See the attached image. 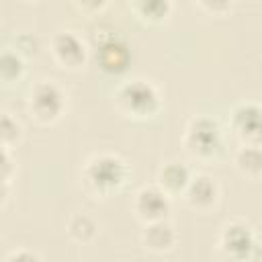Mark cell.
I'll return each instance as SVG.
<instances>
[{
    "label": "cell",
    "instance_id": "cell-13",
    "mask_svg": "<svg viewBox=\"0 0 262 262\" xmlns=\"http://www.w3.org/2000/svg\"><path fill=\"white\" fill-rule=\"evenodd\" d=\"M129 10L145 25H162L170 18L174 4L170 0H133Z\"/></svg>",
    "mask_w": 262,
    "mask_h": 262
},
{
    "label": "cell",
    "instance_id": "cell-22",
    "mask_svg": "<svg viewBox=\"0 0 262 262\" xmlns=\"http://www.w3.org/2000/svg\"><path fill=\"white\" fill-rule=\"evenodd\" d=\"M78 12H84V14H98L100 10H104L106 8V2H74L72 4Z\"/></svg>",
    "mask_w": 262,
    "mask_h": 262
},
{
    "label": "cell",
    "instance_id": "cell-18",
    "mask_svg": "<svg viewBox=\"0 0 262 262\" xmlns=\"http://www.w3.org/2000/svg\"><path fill=\"white\" fill-rule=\"evenodd\" d=\"M12 49H14L18 55H23L25 59H27V57H35V55L41 51V41H39V37H37L35 33L23 31V33H18V35L14 37Z\"/></svg>",
    "mask_w": 262,
    "mask_h": 262
},
{
    "label": "cell",
    "instance_id": "cell-8",
    "mask_svg": "<svg viewBox=\"0 0 262 262\" xmlns=\"http://www.w3.org/2000/svg\"><path fill=\"white\" fill-rule=\"evenodd\" d=\"M229 129L239 145L262 147V104L252 100L237 102L229 113Z\"/></svg>",
    "mask_w": 262,
    "mask_h": 262
},
{
    "label": "cell",
    "instance_id": "cell-21",
    "mask_svg": "<svg viewBox=\"0 0 262 262\" xmlns=\"http://www.w3.org/2000/svg\"><path fill=\"white\" fill-rule=\"evenodd\" d=\"M6 262H41V256L33 250H27V248H20V250H14L8 254Z\"/></svg>",
    "mask_w": 262,
    "mask_h": 262
},
{
    "label": "cell",
    "instance_id": "cell-16",
    "mask_svg": "<svg viewBox=\"0 0 262 262\" xmlns=\"http://www.w3.org/2000/svg\"><path fill=\"white\" fill-rule=\"evenodd\" d=\"M25 76V57L18 55L12 47H6L0 53V78L4 84H14Z\"/></svg>",
    "mask_w": 262,
    "mask_h": 262
},
{
    "label": "cell",
    "instance_id": "cell-7",
    "mask_svg": "<svg viewBox=\"0 0 262 262\" xmlns=\"http://www.w3.org/2000/svg\"><path fill=\"white\" fill-rule=\"evenodd\" d=\"M49 53L53 57V61L68 70V72H78L86 66L88 61V45L86 41L76 35L74 31H68V29H61V31H55L51 35V41H49Z\"/></svg>",
    "mask_w": 262,
    "mask_h": 262
},
{
    "label": "cell",
    "instance_id": "cell-1",
    "mask_svg": "<svg viewBox=\"0 0 262 262\" xmlns=\"http://www.w3.org/2000/svg\"><path fill=\"white\" fill-rule=\"evenodd\" d=\"M129 178L127 162L117 154H94L86 160L80 180L88 194L94 199H108L119 192Z\"/></svg>",
    "mask_w": 262,
    "mask_h": 262
},
{
    "label": "cell",
    "instance_id": "cell-4",
    "mask_svg": "<svg viewBox=\"0 0 262 262\" xmlns=\"http://www.w3.org/2000/svg\"><path fill=\"white\" fill-rule=\"evenodd\" d=\"M182 145L196 160H203V162L215 160L223 151L221 123L207 115L192 117L182 133Z\"/></svg>",
    "mask_w": 262,
    "mask_h": 262
},
{
    "label": "cell",
    "instance_id": "cell-3",
    "mask_svg": "<svg viewBox=\"0 0 262 262\" xmlns=\"http://www.w3.org/2000/svg\"><path fill=\"white\" fill-rule=\"evenodd\" d=\"M217 252L223 262H256L262 254L252 225L242 219H231L221 225Z\"/></svg>",
    "mask_w": 262,
    "mask_h": 262
},
{
    "label": "cell",
    "instance_id": "cell-6",
    "mask_svg": "<svg viewBox=\"0 0 262 262\" xmlns=\"http://www.w3.org/2000/svg\"><path fill=\"white\" fill-rule=\"evenodd\" d=\"M92 57L98 70L104 72L106 76H121L131 66V47L117 33L100 35L94 41Z\"/></svg>",
    "mask_w": 262,
    "mask_h": 262
},
{
    "label": "cell",
    "instance_id": "cell-5",
    "mask_svg": "<svg viewBox=\"0 0 262 262\" xmlns=\"http://www.w3.org/2000/svg\"><path fill=\"white\" fill-rule=\"evenodd\" d=\"M68 108V96L55 80H39L31 86L27 98V111L39 125L57 123Z\"/></svg>",
    "mask_w": 262,
    "mask_h": 262
},
{
    "label": "cell",
    "instance_id": "cell-15",
    "mask_svg": "<svg viewBox=\"0 0 262 262\" xmlns=\"http://www.w3.org/2000/svg\"><path fill=\"white\" fill-rule=\"evenodd\" d=\"M98 233V223L88 213H76L68 221V235L78 244H90Z\"/></svg>",
    "mask_w": 262,
    "mask_h": 262
},
{
    "label": "cell",
    "instance_id": "cell-2",
    "mask_svg": "<svg viewBox=\"0 0 262 262\" xmlns=\"http://www.w3.org/2000/svg\"><path fill=\"white\" fill-rule=\"evenodd\" d=\"M113 102H115V108L123 117L143 121V119H151L160 113L162 92L151 80L131 78L117 86V90L113 94Z\"/></svg>",
    "mask_w": 262,
    "mask_h": 262
},
{
    "label": "cell",
    "instance_id": "cell-11",
    "mask_svg": "<svg viewBox=\"0 0 262 262\" xmlns=\"http://www.w3.org/2000/svg\"><path fill=\"white\" fill-rule=\"evenodd\" d=\"M141 246L154 254H168L176 248L178 244V233L176 227L170 223V219L156 221V223H145L141 229Z\"/></svg>",
    "mask_w": 262,
    "mask_h": 262
},
{
    "label": "cell",
    "instance_id": "cell-12",
    "mask_svg": "<svg viewBox=\"0 0 262 262\" xmlns=\"http://www.w3.org/2000/svg\"><path fill=\"white\" fill-rule=\"evenodd\" d=\"M190 178H192V172L188 170V166L182 164V162L172 160V162H164L158 168L156 184L164 192H168L170 196H176V194L182 196L186 186H188V182H190Z\"/></svg>",
    "mask_w": 262,
    "mask_h": 262
},
{
    "label": "cell",
    "instance_id": "cell-19",
    "mask_svg": "<svg viewBox=\"0 0 262 262\" xmlns=\"http://www.w3.org/2000/svg\"><path fill=\"white\" fill-rule=\"evenodd\" d=\"M196 8H201L207 14L221 16V14H227L233 8V4L227 0H201V2H196Z\"/></svg>",
    "mask_w": 262,
    "mask_h": 262
},
{
    "label": "cell",
    "instance_id": "cell-10",
    "mask_svg": "<svg viewBox=\"0 0 262 262\" xmlns=\"http://www.w3.org/2000/svg\"><path fill=\"white\" fill-rule=\"evenodd\" d=\"M182 199L192 211L209 213L211 209L217 207V203L221 199V188H219V184L213 176L199 172V174H192Z\"/></svg>",
    "mask_w": 262,
    "mask_h": 262
},
{
    "label": "cell",
    "instance_id": "cell-9",
    "mask_svg": "<svg viewBox=\"0 0 262 262\" xmlns=\"http://www.w3.org/2000/svg\"><path fill=\"white\" fill-rule=\"evenodd\" d=\"M131 207L135 217L145 225V223L168 219L172 211V201H170V194L164 192L158 184H145L135 192Z\"/></svg>",
    "mask_w": 262,
    "mask_h": 262
},
{
    "label": "cell",
    "instance_id": "cell-14",
    "mask_svg": "<svg viewBox=\"0 0 262 262\" xmlns=\"http://www.w3.org/2000/svg\"><path fill=\"white\" fill-rule=\"evenodd\" d=\"M235 170L246 178H260L262 176V147L260 145H239L233 156Z\"/></svg>",
    "mask_w": 262,
    "mask_h": 262
},
{
    "label": "cell",
    "instance_id": "cell-17",
    "mask_svg": "<svg viewBox=\"0 0 262 262\" xmlns=\"http://www.w3.org/2000/svg\"><path fill=\"white\" fill-rule=\"evenodd\" d=\"M23 139V125L10 115V113H2L0 117V143L6 149H12L20 143Z\"/></svg>",
    "mask_w": 262,
    "mask_h": 262
},
{
    "label": "cell",
    "instance_id": "cell-20",
    "mask_svg": "<svg viewBox=\"0 0 262 262\" xmlns=\"http://www.w3.org/2000/svg\"><path fill=\"white\" fill-rule=\"evenodd\" d=\"M14 172H16V164L12 160L10 149L2 147V154H0V176H2V184H10Z\"/></svg>",
    "mask_w": 262,
    "mask_h": 262
}]
</instances>
